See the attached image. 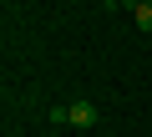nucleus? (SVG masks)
Returning <instances> with one entry per match:
<instances>
[{
    "label": "nucleus",
    "instance_id": "1",
    "mask_svg": "<svg viewBox=\"0 0 152 137\" xmlns=\"http://www.w3.org/2000/svg\"><path fill=\"white\" fill-rule=\"evenodd\" d=\"M91 122H96V107H91L86 97H81V102H71V122H66V127H91Z\"/></svg>",
    "mask_w": 152,
    "mask_h": 137
},
{
    "label": "nucleus",
    "instance_id": "2",
    "mask_svg": "<svg viewBox=\"0 0 152 137\" xmlns=\"http://www.w3.org/2000/svg\"><path fill=\"white\" fill-rule=\"evenodd\" d=\"M132 21H137V31H152V5H147V0L132 5Z\"/></svg>",
    "mask_w": 152,
    "mask_h": 137
},
{
    "label": "nucleus",
    "instance_id": "3",
    "mask_svg": "<svg viewBox=\"0 0 152 137\" xmlns=\"http://www.w3.org/2000/svg\"><path fill=\"white\" fill-rule=\"evenodd\" d=\"M102 5H137V0H102Z\"/></svg>",
    "mask_w": 152,
    "mask_h": 137
},
{
    "label": "nucleus",
    "instance_id": "4",
    "mask_svg": "<svg viewBox=\"0 0 152 137\" xmlns=\"http://www.w3.org/2000/svg\"><path fill=\"white\" fill-rule=\"evenodd\" d=\"M147 5H152V0H147Z\"/></svg>",
    "mask_w": 152,
    "mask_h": 137
}]
</instances>
